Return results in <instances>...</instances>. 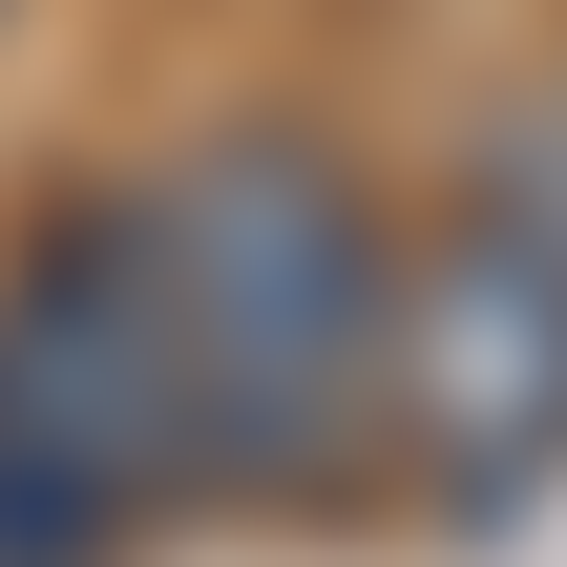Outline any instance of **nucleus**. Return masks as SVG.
<instances>
[{
	"label": "nucleus",
	"instance_id": "nucleus-3",
	"mask_svg": "<svg viewBox=\"0 0 567 567\" xmlns=\"http://www.w3.org/2000/svg\"><path fill=\"white\" fill-rule=\"evenodd\" d=\"M379 484L442 547H505L567 484V231L442 189L400 231V316H379Z\"/></svg>",
	"mask_w": 567,
	"mask_h": 567
},
{
	"label": "nucleus",
	"instance_id": "nucleus-1",
	"mask_svg": "<svg viewBox=\"0 0 567 567\" xmlns=\"http://www.w3.org/2000/svg\"><path fill=\"white\" fill-rule=\"evenodd\" d=\"M168 379H189V505H358L379 484V316H400V210L358 189L337 126L210 105L168 168H126Z\"/></svg>",
	"mask_w": 567,
	"mask_h": 567
},
{
	"label": "nucleus",
	"instance_id": "nucleus-2",
	"mask_svg": "<svg viewBox=\"0 0 567 567\" xmlns=\"http://www.w3.org/2000/svg\"><path fill=\"white\" fill-rule=\"evenodd\" d=\"M189 505V379L147 295V210L63 189L0 252V567H126Z\"/></svg>",
	"mask_w": 567,
	"mask_h": 567
}]
</instances>
